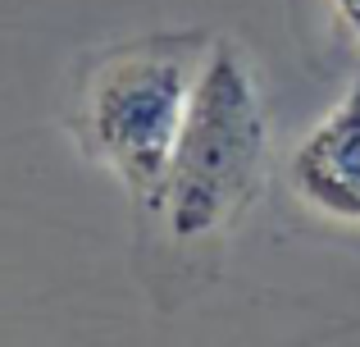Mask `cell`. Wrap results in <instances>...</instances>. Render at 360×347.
<instances>
[{
    "label": "cell",
    "mask_w": 360,
    "mask_h": 347,
    "mask_svg": "<svg viewBox=\"0 0 360 347\" xmlns=\"http://www.w3.org/2000/svg\"><path fill=\"white\" fill-rule=\"evenodd\" d=\"M269 119L251 69L229 42H214L196 64L187 119L165 183V210L174 238H205L246 210L264 178Z\"/></svg>",
    "instance_id": "obj_1"
},
{
    "label": "cell",
    "mask_w": 360,
    "mask_h": 347,
    "mask_svg": "<svg viewBox=\"0 0 360 347\" xmlns=\"http://www.w3.org/2000/svg\"><path fill=\"white\" fill-rule=\"evenodd\" d=\"M196 64L178 42H150L115 55L87 92V142L137 206L160 210L174 165V146L187 119Z\"/></svg>",
    "instance_id": "obj_2"
},
{
    "label": "cell",
    "mask_w": 360,
    "mask_h": 347,
    "mask_svg": "<svg viewBox=\"0 0 360 347\" xmlns=\"http://www.w3.org/2000/svg\"><path fill=\"white\" fill-rule=\"evenodd\" d=\"M292 187L310 210L360 224V69L347 96L292 151Z\"/></svg>",
    "instance_id": "obj_3"
},
{
    "label": "cell",
    "mask_w": 360,
    "mask_h": 347,
    "mask_svg": "<svg viewBox=\"0 0 360 347\" xmlns=\"http://www.w3.org/2000/svg\"><path fill=\"white\" fill-rule=\"evenodd\" d=\"M333 9H338V18H342V27L360 42V0H333Z\"/></svg>",
    "instance_id": "obj_4"
}]
</instances>
